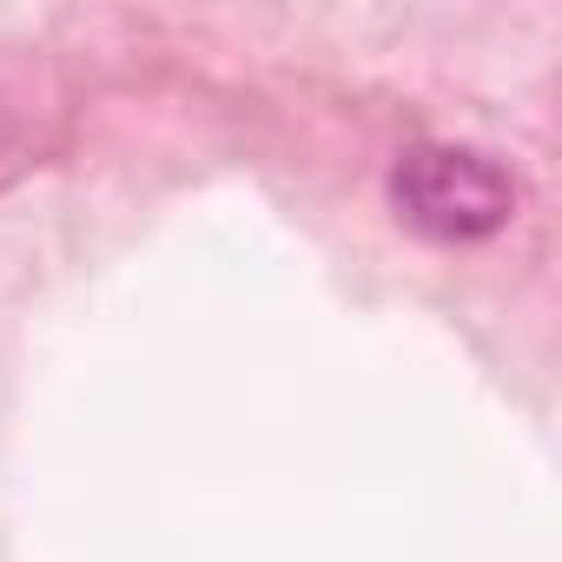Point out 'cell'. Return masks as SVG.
<instances>
[{
    "label": "cell",
    "instance_id": "1",
    "mask_svg": "<svg viewBox=\"0 0 562 562\" xmlns=\"http://www.w3.org/2000/svg\"><path fill=\"white\" fill-rule=\"evenodd\" d=\"M391 205L404 212V225H417L424 238H490L509 225L516 212V186L490 153L470 146H411L391 172Z\"/></svg>",
    "mask_w": 562,
    "mask_h": 562
}]
</instances>
